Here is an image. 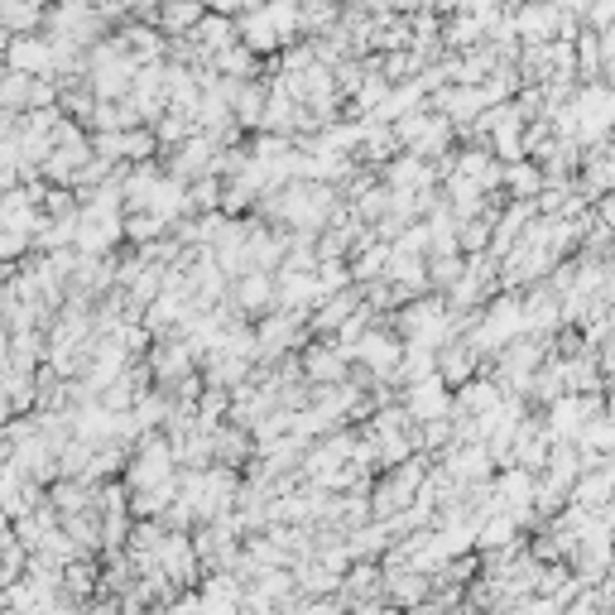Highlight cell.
<instances>
[{
    "label": "cell",
    "mask_w": 615,
    "mask_h": 615,
    "mask_svg": "<svg viewBox=\"0 0 615 615\" xmlns=\"http://www.w3.org/2000/svg\"><path fill=\"white\" fill-rule=\"evenodd\" d=\"M578 448H582L586 457H606V452H615V414H596L592 424L582 428Z\"/></svg>",
    "instance_id": "13"
},
{
    "label": "cell",
    "mask_w": 615,
    "mask_h": 615,
    "mask_svg": "<svg viewBox=\"0 0 615 615\" xmlns=\"http://www.w3.org/2000/svg\"><path fill=\"white\" fill-rule=\"evenodd\" d=\"M298 365H304V381L308 385H342L347 381V365H351V351L332 337V342H312Z\"/></svg>",
    "instance_id": "5"
},
{
    "label": "cell",
    "mask_w": 615,
    "mask_h": 615,
    "mask_svg": "<svg viewBox=\"0 0 615 615\" xmlns=\"http://www.w3.org/2000/svg\"><path fill=\"white\" fill-rule=\"evenodd\" d=\"M519 332H525V304H519V298H491V304L476 312L466 337L481 356H501Z\"/></svg>",
    "instance_id": "1"
},
{
    "label": "cell",
    "mask_w": 615,
    "mask_h": 615,
    "mask_svg": "<svg viewBox=\"0 0 615 615\" xmlns=\"http://www.w3.org/2000/svg\"><path fill=\"white\" fill-rule=\"evenodd\" d=\"M207 15L202 0H160V10H154V30L160 34H193L198 30V20Z\"/></svg>",
    "instance_id": "11"
},
{
    "label": "cell",
    "mask_w": 615,
    "mask_h": 615,
    "mask_svg": "<svg viewBox=\"0 0 615 615\" xmlns=\"http://www.w3.org/2000/svg\"><path fill=\"white\" fill-rule=\"evenodd\" d=\"M476 361H481V351L471 347V337H466V342H462V337H452V342L438 347V375L448 385H466L471 375H476Z\"/></svg>",
    "instance_id": "9"
},
{
    "label": "cell",
    "mask_w": 615,
    "mask_h": 615,
    "mask_svg": "<svg viewBox=\"0 0 615 615\" xmlns=\"http://www.w3.org/2000/svg\"><path fill=\"white\" fill-rule=\"evenodd\" d=\"M572 505H582V509H601V505H611L615 501V466H586L582 476H578V486H572L568 495Z\"/></svg>",
    "instance_id": "10"
},
{
    "label": "cell",
    "mask_w": 615,
    "mask_h": 615,
    "mask_svg": "<svg viewBox=\"0 0 615 615\" xmlns=\"http://www.w3.org/2000/svg\"><path fill=\"white\" fill-rule=\"evenodd\" d=\"M568 30V15H562L558 0H525L515 10V34L529 39V44H548V39H562Z\"/></svg>",
    "instance_id": "4"
},
{
    "label": "cell",
    "mask_w": 615,
    "mask_h": 615,
    "mask_svg": "<svg viewBox=\"0 0 615 615\" xmlns=\"http://www.w3.org/2000/svg\"><path fill=\"white\" fill-rule=\"evenodd\" d=\"M505 188L515 193L519 202H529V198H539L543 193V168H534L525 160H515V164H505Z\"/></svg>",
    "instance_id": "14"
},
{
    "label": "cell",
    "mask_w": 615,
    "mask_h": 615,
    "mask_svg": "<svg viewBox=\"0 0 615 615\" xmlns=\"http://www.w3.org/2000/svg\"><path fill=\"white\" fill-rule=\"evenodd\" d=\"M601 414V399L596 395H558L553 404H548V438L553 442H578L582 428L592 424V418Z\"/></svg>",
    "instance_id": "2"
},
{
    "label": "cell",
    "mask_w": 615,
    "mask_h": 615,
    "mask_svg": "<svg viewBox=\"0 0 615 615\" xmlns=\"http://www.w3.org/2000/svg\"><path fill=\"white\" fill-rule=\"evenodd\" d=\"M442 39H448V48H476L481 39H486V15H462V20H452L448 30H442Z\"/></svg>",
    "instance_id": "15"
},
{
    "label": "cell",
    "mask_w": 615,
    "mask_h": 615,
    "mask_svg": "<svg viewBox=\"0 0 615 615\" xmlns=\"http://www.w3.org/2000/svg\"><path fill=\"white\" fill-rule=\"evenodd\" d=\"M337 596H342V606H365V601H385V568L381 562H351L342 586H337Z\"/></svg>",
    "instance_id": "6"
},
{
    "label": "cell",
    "mask_w": 615,
    "mask_h": 615,
    "mask_svg": "<svg viewBox=\"0 0 615 615\" xmlns=\"http://www.w3.org/2000/svg\"><path fill=\"white\" fill-rule=\"evenodd\" d=\"M428 596H433V582H428V572H418V568H395V572H385V606L418 611Z\"/></svg>",
    "instance_id": "8"
},
{
    "label": "cell",
    "mask_w": 615,
    "mask_h": 615,
    "mask_svg": "<svg viewBox=\"0 0 615 615\" xmlns=\"http://www.w3.org/2000/svg\"><path fill=\"white\" fill-rule=\"evenodd\" d=\"M438 174H442V168L433 160H418V154H395V160L385 164V188H395V193H428Z\"/></svg>",
    "instance_id": "7"
},
{
    "label": "cell",
    "mask_w": 615,
    "mask_h": 615,
    "mask_svg": "<svg viewBox=\"0 0 615 615\" xmlns=\"http://www.w3.org/2000/svg\"><path fill=\"white\" fill-rule=\"evenodd\" d=\"M97 586H101V568L91 558H73L68 568H63V596L77 601V606H87V601L97 596Z\"/></svg>",
    "instance_id": "12"
},
{
    "label": "cell",
    "mask_w": 615,
    "mask_h": 615,
    "mask_svg": "<svg viewBox=\"0 0 615 615\" xmlns=\"http://www.w3.org/2000/svg\"><path fill=\"white\" fill-rule=\"evenodd\" d=\"M399 404L418 418V424H428V418H452V385L433 371V375H424V381L404 385V399Z\"/></svg>",
    "instance_id": "3"
},
{
    "label": "cell",
    "mask_w": 615,
    "mask_h": 615,
    "mask_svg": "<svg viewBox=\"0 0 615 615\" xmlns=\"http://www.w3.org/2000/svg\"><path fill=\"white\" fill-rule=\"evenodd\" d=\"M164 231H168L164 217H154V212H125V235H130L135 245H154Z\"/></svg>",
    "instance_id": "16"
}]
</instances>
